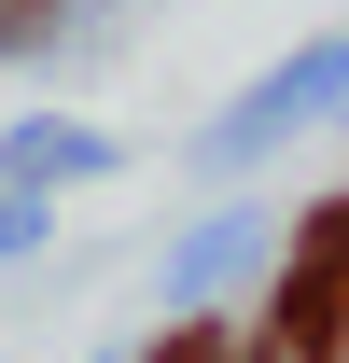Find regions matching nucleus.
<instances>
[{
	"label": "nucleus",
	"mask_w": 349,
	"mask_h": 363,
	"mask_svg": "<svg viewBox=\"0 0 349 363\" xmlns=\"http://www.w3.org/2000/svg\"><path fill=\"white\" fill-rule=\"evenodd\" d=\"M279 335H294L307 363H349V279L336 266H294L279 279Z\"/></svg>",
	"instance_id": "f257e3e1"
},
{
	"label": "nucleus",
	"mask_w": 349,
	"mask_h": 363,
	"mask_svg": "<svg viewBox=\"0 0 349 363\" xmlns=\"http://www.w3.org/2000/svg\"><path fill=\"white\" fill-rule=\"evenodd\" d=\"M307 266H336V279H349V210H321V224H307Z\"/></svg>",
	"instance_id": "f03ea898"
},
{
	"label": "nucleus",
	"mask_w": 349,
	"mask_h": 363,
	"mask_svg": "<svg viewBox=\"0 0 349 363\" xmlns=\"http://www.w3.org/2000/svg\"><path fill=\"white\" fill-rule=\"evenodd\" d=\"M43 14H56V0H0V43H14V28H43Z\"/></svg>",
	"instance_id": "7ed1b4c3"
}]
</instances>
